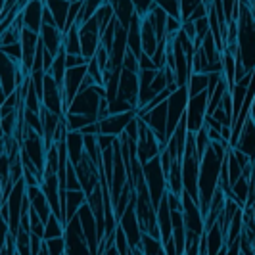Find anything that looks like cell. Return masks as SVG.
<instances>
[{
    "label": "cell",
    "instance_id": "obj_27",
    "mask_svg": "<svg viewBox=\"0 0 255 255\" xmlns=\"http://www.w3.org/2000/svg\"><path fill=\"white\" fill-rule=\"evenodd\" d=\"M48 6V10L54 15V21H56V27L65 33V27H67V15H69V8H71V2L67 0H46L44 2Z\"/></svg>",
    "mask_w": 255,
    "mask_h": 255
},
{
    "label": "cell",
    "instance_id": "obj_32",
    "mask_svg": "<svg viewBox=\"0 0 255 255\" xmlns=\"http://www.w3.org/2000/svg\"><path fill=\"white\" fill-rule=\"evenodd\" d=\"M250 192H252V180L242 177V179L238 180L234 186H232V200L236 202V204L244 207L246 209V205H248V200H250Z\"/></svg>",
    "mask_w": 255,
    "mask_h": 255
},
{
    "label": "cell",
    "instance_id": "obj_19",
    "mask_svg": "<svg viewBox=\"0 0 255 255\" xmlns=\"http://www.w3.org/2000/svg\"><path fill=\"white\" fill-rule=\"evenodd\" d=\"M234 150L246 153L252 161H255V121L250 117L244 125L242 132H240V138L236 142Z\"/></svg>",
    "mask_w": 255,
    "mask_h": 255
},
{
    "label": "cell",
    "instance_id": "obj_9",
    "mask_svg": "<svg viewBox=\"0 0 255 255\" xmlns=\"http://www.w3.org/2000/svg\"><path fill=\"white\" fill-rule=\"evenodd\" d=\"M140 119V117H138ZM163 144L159 142V138L153 134V130L144 121L140 119V134H138V142H136V155L140 159V163H148L155 157H159V153L163 152Z\"/></svg>",
    "mask_w": 255,
    "mask_h": 255
},
{
    "label": "cell",
    "instance_id": "obj_51",
    "mask_svg": "<svg viewBox=\"0 0 255 255\" xmlns=\"http://www.w3.org/2000/svg\"><path fill=\"white\" fill-rule=\"evenodd\" d=\"M248 6H250V12H252V15H254L255 19V2H248Z\"/></svg>",
    "mask_w": 255,
    "mask_h": 255
},
{
    "label": "cell",
    "instance_id": "obj_41",
    "mask_svg": "<svg viewBox=\"0 0 255 255\" xmlns=\"http://www.w3.org/2000/svg\"><path fill=\"white\" fill-rule=\"evenodd\" d=\"M0 50H2L4 56H8L12 62H15V64H23V48H21V42L10 44V46H0Z\"/></svg>",
    "mask_w": 255,
    "mask_h": 255
},
{
    "label": "cell",
    "instance_id": "obj_40",
    "mask_svg": "<svg viewBox=\"0 0 255 255\" xmlns=\"http://www.w3.org/2000/svg\"><path fill=\"white\" fill-rule=\"evenodd\" d=\"M65 188L67 192H77V190H83V186H81V180L77 177V171H75V165L69 161V165H67V177H65Z\"/></svg>",
    "mask_w": 255,
    "mask_h": 255
},
{
    "label": "cell",
    "instance_id": "obj_25",
    "mask_svg": "<svg viewBox=\"0 0 255 255\" xmlns=\"http://www.w3.org/2000/svg\"><path fill=\"white\" fill-rule=\"evenodd\" d=\"M65 146H67L69 161L77 167L87 155V152H85V136L81 132H69L67 138H65Z\"/></svg>",
    "mask_w": 255,
    "mask_h": 255
},
{
    "label": "cell",
    "instance_id": "obj_7",
    "mask_svg": "<svg viewBox=\"0 0 255 255\" xmlns=\"http://www.w3.org/2000/svg\"><path fill=\"white\" fill-rule=\"evenodd\" d=\"M25 81V75H23V69H21V64H15L12 62L8 56L2 54V64H0V85H2V102L12 96L15 90L21 89Z\"/></svg>",
    "mask_w": 255,
    "mask_h": 255
},
{
    "label": "cell",
    "instance_id": "obj_1",
    "mask_svg": "<svg viewBox=\"0 0 255 255\" xmlns=\"http://www.w3.org/2000/svg\"><path fill=\"white\" fill-rule=\"evenodd\" d=\"M229 142H211L207 152L202 157L200 163V209L204 213V217L209 211V204L219 190V182H221V171L223 163L229 152Z\"/></svg>",
    "mask_w": 255,
    "mask_h": 255
},
{
    "label": "cell",
    "instance_id": "obj_34",
    "mask_svg": "<svg viewBox=\"0 0 255 255\" xmlns=\"http://www.w3.org/2000/svg\"><path fill=\"white\" fill-rule=\"evenodd\" d=\"M186 87H188L190 96H198V94H202V92H207V89H209V75H204V73H192Z\"/></svg>",
    "mask_w": 255,
    "mask_h": 255
},
{
    "label": "cell",
    "instance_id": "obj_6",
    "mask_svg": "<svg viewBox=\"0 0 255 255\" xmlns=\"http://www.w3.org/2000/svg\"><path fill=\"white\" fill-rule=\"evenodd\" d=\"M188 102H190L188 87H179V89L169 96V100H167V108H169V117H167V142L173 136V132L177 130L179 123L182 121V117L186 115Z\"/></svg>",
    "mask_w": 255,
    "mask_h": 255
},
{
    "label": "cell",
    "instance_id": "obj_22",
    "mask_svg": "<svg viewBox=\"0 0 255 255\" xmlns=\"http://www.w3.org/2000/svg\"><path fill=\"white\" fill-rule=\"evenodd\" d=\"M155 213H157V227H159V234H161V242L165 244L173 238V219H171L173 211H171V207H169L167 194H165V198L161 200V204H159Z\"/></svg>",
    "mask_w": 255,
    "mask_h": 255
},
{
    "label": "cell",
    "instance_id": "obj_39",
    "mask_svg": "<svg viewBox=\"0 0 255 255\" xmlns=\"http://www.w3.org/2000/svg\"><path fill=\"white\" fill-rule=\"evenodd\" d=\"M155 2H157V6H159L169 17H175V19H180V21H182V17H180V2H177V0H155Z\"/></svg>",
    "mask_w": 255,
    "mask_h": 255
},
{
    "label": "cell",
    "instance_id": "obj_50",
    "mask_svg": "<svg viewBox=\"0 0 255 255\" xmlns=\"http://www.w3.org/2000/svg\"><path fill=\"white\" fill-rule=\"evenodd\" d=\"M102 255H119V252H117V248H115V244H114V246H110Z\"/></svg>",
    "mask_w": 255,
    "mask_h": 255
},
{
    "label": "cell",
    "instance_id": "obj_4",
    "mask_svg": "<svg viewBox=\"0 0 255 255\" xmlns=\"http://www.w3.org/2000/svg\"><path fill=\"white\" fill-rule=\"evenodd\" d=\"M102 98H108V92L104 87H90L87 90H81L75 96V100L69 104L65 114H75V115H87L92 121H98V114H100V102Z\"/></svg>",
    "mask_w": 255,
    "mask_h": 255
},
{
    "label": "cell",
    "instance_id": "obj_44",
    "mask_svg": "<svg viewBox=\"0 0 255 255\" xmlns=\"http://www.w3.org/2000/svg\"><path fill=\"white\" fill-rule=\"evenodd\" d=\"M198 4H200V2H190V0H182V2H180V17H182V23L190 21L192 13L196 12Z\"/></svg>",
    "mask_w": 255,
    "mask_h": 255
},
{
    "label": "cell",
    "instance_id": "obj_10",
    "mask_svg": "<svg viewBox=\"0 0 255 255\" xmlns=\"http://www.w3.org/2000/svg\"><path fill=\"white\" fill-rule=\"evenodd\" d=\"M65 255H92L90 254L89 242L83 234L81 229V221L79 215L69 219V223L65 225Z\"/></svg>",
    "mask_w": 255,
    "mask_h": 255
},
{
    "label": "cell",
    "instance_id": "obj_16",
    "mask_svg": "<svg viewBox=\"0 0 255 255\" xmlns=\"http://www.w3.org/2000/svg\"><path fill=\"white\" fill-rule=\"evenodd\" d=\"M42 106L50 110L56 115H65V104H64V90L62 87L52 79L48 73L44 77V94H42Z\"/></svg>",
    "mask_w": 255,
    "mask_h": 255
},
{
    "label": "cell",
    "instance_id": "obj_28",
    "mask_svg": "<svg viewBox=\"0 0 255 255\" xmlns=\"http://www.w3.org/2000/svg\"><path fill=\"white\" fill-rule=\"evenodd\" d=\"M140 27H142V17L136 13L134 17H132V21H130V25H128L127 33H128V50L132 52L138 60H140V56L144 54L142 52V35H140Z\"/></svg>",
    "mask_w": 255,
    "mask_h": 255
},
{
    "label": "cell",
    "instance_id": "obj_15",
    "mask_svg": "<svg viewBox=\"0 0 255 255\" xmlns=\"http://www.w3.org/2000/svg\"><path fill=\"white\" fill-rule=\"evenodd\" d=\"M167 117H169V108L167 102L155 106L153 110H150L148 114L140 115V119L153 130V134L159 138V142L163 144V148L167 146Z\"/></svg>",
    "mask_w": 255,
    "mask_h": 255
},
{
    "label": "cell",
    "instance_id": "obj_38",
    "mask_svg": "<svg viewBox=\"0 0 255 255\" xmlns=\"http://www.w3.org/2000/svg\"><path fill=\"white\" fill-rule=\"evenodd\" d=\"M100 6H102V2H98V0H87L85 4H83V10H81V15H79V21H77V25H83V23H87L89 19H92L96 12L100 10Z\"/></svg>",
    "mask_w": 255,
    "mask_h": 255
},
{
    "label": "cell",
    "instance_id": "obj_31",
    "mask_svg": "<svg viewBox=\"0 0 255 255\" xmlns=\"http://www.w3.org/2000/svg\"><path fill=\"white\" fill-rule=\"evenodd\" d=\"M64 50L67 56H83L81 48V37H79V25L71 27L64 33Z\"/></svg>",
    "mask_w": 255,
    "mask_h": 255
},
{
    "label": "cell",
    "instance_id": "obj_43",
    "mask_svg": "<svg viewBox=\"0 0 255 255\" xmlns=\"http://www.w3.org/2000/svg\"><path fill=\"white\" fill-rule=\"evenodd\" d=\"M46 250L50 255H65V238H54V240H44Z\"/></svg>",
    "mask_w": 255,
    "mask_h": 255
},
{
    "label": "cell",
    "instance_id": "obj_46",
    "mask_svg": "<svg viewBox=\"0 0 255 255\" xmlns=\"http://www.w3.org/2000/svg\"><path fill=\"white\" fill-rule=\"evenodd\" d=\"M67 69H73V67H83V65H89V60L85 56H67L65 60Z\"/></svg>",
    "mask_w": 255,
    "mask_h": 255
},
{
    "label": "cell",
    "instance_id": "obj_48",
    "mask_svg": "<svg viewBox=\"0 0 255 255\" xmlns=\"http://www.w3.org/2000/svg\"><path fill=\"white\" fill-rule=\"evenodd\" d=\"M167 200H169L171 211H182V196H175V194L167 192Z\"/></svg>",
    "mask_w": 255,
    "mask_h": 255
},
{
    "label": "cell",
    "instance_id": "obj_13",
    "mask_svg": "<svg viewBox=\"0 0 255 255\" xmlns=\"http://www.w3.org/2000/svg\"><path fill=\"white\" fill-rule=\"evenodd\" d=\"M119 227L123 229L125 236H127L128 244L132 250L140 248L142 246V236H144V230H142V225L138 221V215H136V205H134V198L130 205L127 207V211L123 213V217L119 219Z\"/></svg>",
    "mask_w": 255,
    "mask_h": 255
},
{
    "label": "cell",
    "instance_id": "obj_8",
    "mask_svg": "<svg viewBox=\"0 0 255 255\" xmlns=\"http://www.w3.org/2000/svg\"><path fill=\"white\" fill-rule=\"evenodd\" d=\"M21 153H25L27 157L37 165L38 171L44 173L48 148H46V142H44V136H42V134H38V132L25 127L23 138H21Z\"/></svg>",
    "mask_w": 255,
    "mask_h": 255
},
{
    "label": "cell",
    "instance_id": "obj_35",
    "mask_svg": "<svg viewBox=\"0 0 255 255\" xmlns=\"http://www.w3.org/2000/svg\"><path fill=\"white\" fill-rule=\"evenodd\" d=\"M227 167H229L230 188H232V186L244 177V169H242V165L238 163V159H236V155H234V150H232V148H229V152H227Z\"/></svg>",
    "mask_w": 255,
    "mask_h": 255
},
{
    "label": "cell",
    "instance_id": "obj_52",
    "mask_svg": "<svg viewBox=\"0 0 255 255\" xmlns=\"http://www.w3.org/2000/svg\"><path fill=\"white\" fill-rule=\"evenodd\" d=\"M38 255H50L48 254V250H46V244H44V248H42V252H40V254Z\"/></svg>",
    "mask_w": 255,
    "mask_h": 255
},
{
    "label": "cell",
    "instance_id": "obj_21",
    "mask_svg": "<svg viewBox=\"0 0 255 255\" xmlns=\"http://www.w3.org/2000/svg\"><path fill=\"white\" fill-rule=\"evenodd\" d=\"M40 42L52 56H58L64 48V33L56 25H42L40 29Z\"/></svg>",
    "mask_w": 255,
    "mask_h": 255
},
{
    "label": "cell",
    "instance_id": "obj_29",
    "mask_svg": "<svg viewBox=\"0 0 255 255\" xmlns=\"http://www.w3.org/2000/svg\"><path fill=\"white\" fill-rule=\"evenodd\" d=\"M115 10V19L119 21V25L128 29L132 17L136 15V10H134V2H128V0H119V2H112Z\"/></svg>",
    "mask_w": 255,
    "mask_h": 255
},
{
    "label": "cell",
    "instance_id": "obj_11",
    "mask_svg": "<svg viewBox=\"0 0 255 255\" xmlns=\"http://www.w3.org/2000/svg\"><path fill=\"white\" fill-rule=\"evenodd\" d=\"M79 37H81L83 56L90 62L96 56V52L102 48V31H100L96 17H92L87 23L79 25Z\"/></svg>",
    "mask_w": 255,
    "mask_h": 255
},
{
    "label": "cell",
    "instance_id": "obj_2",
    "mask_svg": "<svg viewBox=\"0 0 255 255\" xmlns=\"http://www.w3.org/2000/svg\"><path fill=\"white\" fill-rule=\"evenodd\" d=\"M238 52L236 62L246 67L248 73L255 71V19L248 2H240V13H238V38H236Z\"/></svg>",
    "mask_w": 255,
    "mask_h": 255
},
{
    "label": "cell",
    "instance_id": "obj_47",
    "mask_svg": "<svg viewBox=\"0 0 255 255\" xmlns=\"http://www.w3.org/2000/svg\"><path fill=\"white\" fill-rule=\"evenodd\" d=\"M138 65H140V71H159L155 64H153V60L150 56H146V54H142L140 60H138Z\"/></svg>",
    "mask_w": 255,
    "mask_h": 255
},
{
    "label": "cell",
    "instance_id": "obj_24",
    "mask_svg": "<svg viewBox=\"0 0 255 255\" xmlns=\"http://www.w3.org/2000/svg\"><path fill=\"white\" fill-rule=\"evenodd\" d=\"M40 121H42V136H44V142H46V148L50 150L52 146H54V136H56V130L60 127L62 115L52 114L50 110H46L42 106V110H40Z\"/></svg>",
    "mask_w": 255,
    "mask_h": 255
},
{
    "label": "cell",
    "instance_id": "obj_49",
    "mask_svg": "<svg viewBox=\"0 0 255 255\" xmlns=\"http://www.w3.org/2000/svg\"><path fill=\"white\" fill-rule=\"evenodd\" d=\"M115 140H117L115 136H106V134H100V136H98V146H100V150H102V152H106V150L114 148Z\"/></svg>",
    "mask_w": 255,
    "mask_h": 255
},
{
    "label": "cell",
    "instance_id": "obj_45",
    "mask_svg": "<svg viewBox=\"0 0 255 255\" xmlns=\"http://www.w3.org/2000/svg\"><path fill=\"white\" fill-rule=\"evenodd\" d=\"M123 69H128V71H132V73H140L138 58H136V56H134L130 50L125 54V60H123Z\"/></svg>",
    "mask_w": 255,
    "mask_h": 255
},
{
    "label": "cell",
    "instance_id": "obj_5",
    "mask_svg": "<svg viewBox=\"0 0 255 255\" xmlns=\"http://www.w3.org/2000/svg\"><path fill=\"white\" fill-rule=\"evenodd\" d=\"M142 169H144V180H146V186H148V192H150L152 204L155 207V211H157L161 200L165 198V194L169 192V188H167V175L165 171H163V167H161L159 157L144 163Z\"/></svg>",
    "mask_w": 255,
    "mask_h": 255
},
{
    "label": "cell",
    "instance_id": "obj_42",
    "mask_svg": "<svg viewBox=\"0 0 255 255\" xmlns=\"http://www.w3.org/2000/svg\"><path fill=\"white\" fill-rule=\"evenodd\" d=\"M209 134H207V127H204L198 134H196V153H198V157L202 159L204 157V153L207 152V148H209Z\"/></svg>",
    "mask_w": 255,
    "mask_h": 255
},
{
    "label": "cell",
    "instance_id": "obj_18",
    "mask_svg": "<svg viewBox=\"0 0 255 255\" xmlns=\"http://www.w3.org/2000/svg\"><path fill=\"white\" fill-rule=\"evenodd\" d=\"M21 15H23L25 29L40 35V29H42V15H44V2H38V0L27 2V6L23 8Z\"/></svg>",
    "mask_w": 255,
    "mask_h": 255
},
{
    "label": "cell",
    "instance_id": "obj_3",
    "mask_svg": "<svg viewBox=\"0 0 255 255\" xmlns=\"http://www.w3.org/2000/svg\"><path fill=\"white\" fill-rule=\"evenodd\" d=\"M200 163L202 159L196 153V134L190 132L182 157V188L198 204H200Z\"/></svg>",
    "mask_w": 255,
    "mask_h": 255
},
{
    "label": "cell",
    "instance_id": "obj_23",
    "mask_svg": "<svg viewBox=\"0 0 255 255\" xmlns=\"http://www.w3.org/2000/svg\"><path fill=\"white\" fill-rule=\"evenodd\" d=\"M27 196H29V202H31V209H33L38 217L44 221V225H46V221H48L52 215V209H50L48 200H46V196H44V192H42V188H40V186L27 188Z\"/></svg>",
    "mask_w": 255,
    "mask_h": 255
},
{
    "label": "cell",
    "instance_id": "obj_37",
    "mask_svg": "<svg viewBox=\"0 0 255 255\" xmlns=\"http://www.w3.org/2000/svg\"><path fill=\"white\" fill-rule=\"evenodd\" d=\"M65 123H67V128L69 132H81L85 127H89L90 123H96L92 121L87 115H75V114H65Z\"/></svg>",
    "mask_w": 255,
    "mask_h": 255
},
{
    "label": "cell",
    "instance_id": "obj_36",
    "mask_svg": "<svg viewBox=\"0 0 255 255\" xmlns=\"http://www.w3.org/2000/svg\"><path fill=\"white\" fill-rule=\"evenodd\" d=\"M65 236V227L64 223L56 215H50L46 221V230H44V240H54V238H64Z\"/></svg>",
    "mask_w": 255,
    "mask_h": 255
},
{
    "label": "cell",
    "instance_id": "obj_12",
    "mask_svg": "<svg viewBox=\"0 0 255 255\" xmlns=\"http://www.w3.org/2000/svg\"><path fill=\"white\" fill-rule=\"evenodd\" d=\"M209 108V92H202L198 96H190L188 110H186V123L192 134H198L205 127V117Z\"/></svg>",
    "mask_w": 255,
    "mask_h": 255
},
{
    "label": "cell",
    "instance_id": "obj_30",
    "mask_svg": "<svg viewBox=\"0 0 255 255\" xmlns=\"http://www.w3.org/2000/svg\"><path fill=\"white\" fill-rule=\"evenodd\" d=\"M223 79L229 87V92L236 87V56L230 50L223 52Z\"/></svg>",
    "mask_w": 255,
    "mask_h": 255
},
{
    "label": "cell",
    "instance_id": "obj_26",
    "mask_svg": "<svg viewBox=\"0 0 255 255\" xmlns=\"http://www.w3.org/2000/svg\"><path fill=\"white\" fill-rule=\"evenodd\" d=\"M140 35H142V52H144L146 56L153 58V54L159 48V38L155 35V29H153L152 21H150L148 17H142Z\"/></svg>",
    "mask_w": 255,
    "mask_h": 255
},
{
    "label": "cell",
    "instance_id": "obj_20",
    "mask_svg": "<svg viewBox=\"0 0 255 255\" xmlns=\"http://www.w3.org/2000/svg\"><path fill=\"white\" fill-rule=\"evenodd\" d=\"M204 244H205V250H207V255H219V252L227 246V236H225V230L221 229V225L215 223L211 227L205 229L204 234Z\"/></svg>",
    "mask_w": 255,
    "mask_h": 255
},
{
    "label": "cell",
    "instance_id": "obj_33",
    "mask_svg": "<svg viewBox=\"0 0 255 255\" xmlns=\"http://www.w3.org/2000/svg\"><path fill=\"white\" fill-rule=\"evenodd\" d=\"M65 60H67V54H65V50L62 48V52L56 56V62L52 65L50 73H48L62 89H64V81H65V75H67V64H65Z\"/></svg>",
    "mask_w": 255,
    "mask_h": 255
},
{
    "label": "cell",
    "instance_id": "obj_14",
    "mask_svg": "<svg viewBox=\"0 0 255 255\" xmlns=\"http://www.w3.org/2000/svg\"><path fill=\"white\" fill-rule=\"evenodd\" d=\"M138 96H140V81H138V73H132L128 69L121 71L119 77V92L115 100L130 104L134 110H138Z\"/></svg>",
    "mask_w": 255,
    "mask_h": 255
},
{
    "label": "cell",
    "instance_id": "obj_17",
    "mask_svg": "<svg viewBox=\"0 0 255 255\" xmlns=\"http://www.w3.org/2000/svg\"><path fill=\"white\" fill-rule=\"evenodd\" d=\"M136 117H138L136 112L110 115V117H106V119H102V121H98V123H100V134L119 138V136L125 132V128L128 127V123H130L132 119H136Z\"/></svg>",
    "mask_w": 255,
    "mask_h": 255
}]
</instances>
